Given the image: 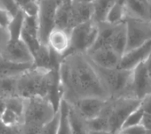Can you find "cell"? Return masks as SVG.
<instances>
[{"instance_id":"cell-1","label":"cell","mask_w":151,"mask_h":134,"mask_svg":"<svg viewBox=\"0 0 151 134\" xmlns=\"http://www.w3.org/2000/svg\"><path fill=\"white\" fill-rule=\"evenodd\" d=\"M59 77L61 97L68 104L86 97L109 99L107 89L86 54L64 56L60 63Z\"/></svg>"},{"instance_id":"cell-2","label":"cell","mask_w":151,"mask_h":134,"mask_svg":"<svg viewBox=\"0 0 151 134\" xmlns=\"http://www.w3.org/2000/svg\"><path fill=\"white\" fill-rule=\"evenodd\" d=\"M17 94L24 99L35 96L48 98L59 108L61 99L59 68L45 69L32 66L17 77Z\"/></svg>"},{"instance_id":"cell-3","label":"cell","mask_w":151,"mask_h":134,"mask_svg":"<svg viewBox=\"0 0 151 134\" xmlns=\"http://www.w3.org/2000/svg\"><path fill=\"white\" fill-rule=\"evenodd\" d=\"M93 8L92 4L60 3L57 9L55 27L70 33L78 25L93 20Z\"/></svg>"},{"instance_id":"cell-4","label":"cell","mask_w":151,"mask_h":134,"mask_svg":"<svg viewBox=\"0 0 151 134\" xmlns=\"http://www.w3.org/2000/svg\"><path fill=\"white\" fill-rule=\"evenodd\" d=\"M140 104L141 100L128 96L108 99L101 114L108 117L109 132L112 134H119L128 116Z\"/></svg>"},{"instance_id":"cell-5","label":"cell","mask_w":151,"mask_h":134,"mask_svg":"<svg viewBox=\"0 0 151 134\" xmlns=\"http://www.w3.org/2000/svg\"><path fill=\"white\" fill-rule=\"evenodd\" d=\"M103 85L108 91L109 99L120 96H131L129 86L132 77V70L122 68H102L93 64Z\"/></svg>"},{"instance_id":"cell-6","label":"cell","mask_w":151,"mask_h":134,"mask_svg":"<svg viewBox=\"0 0 151 134\" xmlns=\"http://www.w3.org/2000/svg\"><path fill=\"white\" fill-rule=\"evenodd\" d=\"M57 111L58 108L48 98L35 96L25 99L23 124L42 127L54 117Z\"/></svg>"},{"instance_id":"cell-7","label":"cell","mask_w":151,"mask_h":134,"mask_svg":"<svg viewBox=\"0 0 151 134\" xmlns=\"http://www.w3.org/2000/svg\"><path fill=\"white\" fill-rule=\"evenodd\" d=\"M98 33L99 25L93 20L75 26L70 33V46L65 55L74 53L86 54L94 44Z\"/></svg>"},{"instance_id":"cell-8","label":"cell","mask_w":151,"mask_h":134,"mask_svg":"<svg viewBox=\"0 0 151 134\" xmlns=\"http://www.w3.org/2000/svg\"><path fill=\"white\" fill-rule=\"evenodd\" d=\"M59 0H39L37 20L39 25V39L42 45L47 46V40L51 32L55 28Z\"/></svg>"},{"instance_id":"cell-9","label":"cell","mask_w":151,"mask_h":134,"mask_svg":"<svg viewBox=\"0 0 151 134\" xmlns=\"http://www.w3.org/2000/svg\"><path fill=\"white\" fill-rule=\"evenodd\" d=\"M127 46L126 52L134 49L151 40V22L126 17Z\"/></svg>"},{"instance_id":"cell-10","label":"cell","mask_w":151,"mask_h":134,"mask_svg":"<svg viewBox=\"0 0 151 134\" xmlns=\"http://www.w3.org/2000/svg\"><path fill=\"white\" fill-rule=\"evenodd\" d=\"M151 93V76L144 62L132 69L129 94L131 96L142 100Z\"/></svg>"},{"instance_id":"cell-11","label":"cell","mask_w":151,"mask_h":134,"mask_svg":"<svg viewBox=\"0 0 151 134\" xmlns=\"http://www.w3.org/2000/svg\"><path fill=\"white\" fill-rule=\"evenodd\" d=\"M0 57L17 64L33 65L32 54L21 39L9 41L1 53Z\"/></svg>"},{"instance_id":"cell-12","label":"cell","mask_w":151,"mask_h":134,"mask_svg":"<svg viewBox=\"0 0 151 134\" xmlns=\"http://www.w3.org/2000/svg\"><path fill=\"white\" fill-rule=\"evenodd\" d=\"M90 62L102 68H118L122 56L110 47H101L90 50L86 54Z\"/></svg>"},{"instance_id":"cell-13","label":"cell","mask_w":151,"mask_h":134,"mask_svg":"<svg viewBox=\"0 0 151 134\" xmlns=\"http://www.w3.org/2000/svg\"><path fill=\"white\" fill-rule=\"evenodd\" d=\"M108 100L100 97H86L69 104L72 105L86 120H90L101 114Z\"/></svg>"},{"instance_id":"cell-14","label":"cell","mask_w":151,"mask_h":134,"mask_svg":"<svg viewBox=\"0 0 151 134\" xmlns=\"http://www.w3.org/2000/svg\"><path fill=\"white\" fill-rule=\"evenodd\" d=\"M151 54V40L143 45L124 53L121 58L119 68L132 70L139 64L145 62Z\"/></svg>"},{"instance_id":"cell-15","label":"cell","mask_w":151,"mask_h":134,"mask_svg":"<svg viewBox=\"0 0 151 134\" xmlns=\"http://www.w3.org/2000/svg\"><path fill=\"white\" fill-rule=\"evenodd\" d=\"M48 47L60 55L61 59L66 54L70 46V33L55 27L49 34L47 40Z\"/></svg>"},{"instance_id":"cell-16","label":"cell","mask_w":151,"mask_h":134,"mask_svg":"<svg viewBox=\"0 0 151 134\" xmlns=\"http://www.w3.org/2000/svg\"><path fill=\"white\" fill-rule=\"evenodd\" d=\"M109 46L110 48H112L119 55L122 56L124 54L127 46V29L125 22L114 25Z\"/></svg>"},{"instance_id":"cell-17","label":"cell","mask_w":151,"mask_h":134,"mask_svg":"<svg viewBox=\"0 0 151 134\" xmlns=\"http://www.w3.org/2000/svg\"><path fill=\"white\" fill-rule=\"evenodd\" d=\"M127 17L148 20L150 0H124Z\"/></svg>"},{"instance_id":"cell-18","label":"cell","mask_w":151,"mask_h":134,"mask_svg":"<svg viewBox=\"0 0 151 134\" xmlns=\"http://www.w3.org/2000/svg\"><path fill=\"white\" fill-rule=\"evenodd\" d=\"M127 17L124 0H117L110 8L105 19V23L110 25H117L125 22Z\"/></svg>"},{"instance_id":"cell-19","label":"cell","mask_w":151,"mask_h":134,"mask_svg":"<svg viewBox=\"0 0 151 134\" xmlns=\"http://www.w3.org/2000/svg\"><path fill=\"white\" fill-rule=\"evenodd\" d=\"M68 104V103H67ZM68 117L72 134H89L86 120L68 104Z\"/></svg>"},{"instance_id":"cell-20","label":"cell","mask_w":151,"mask_h":134,"mask_svg":"<svg viewBox=\"0 0 151 134\" xmlns=\"http://www.w3.org/2000/svg\"><path fill=\"white\" fill-rule=\"evenodd\" d=\"M33 65H24L17 64L8 62L0 57V78L16 77L23 74Z\"/></svg>"},{"instance_id":"cell-21","label":"cell","mask_w":151,"mask_h":134,"mask_svg":"<svg viewBox=\"0 0 151 134\" xmlns=\"http://www.w3.org/2000/svg\"><path fill=\"white\" fill-rule=\"evenodd\" d=\"M116 1L117 0H94L92 4L93 8V20L98 24L105 22L108 11Z\"/></svg>"},{"instance_id":"cell-22","label":"cell","mask_w":151,"mask_h":134,"mask_svg":"<svg viewBox=\"0 0 151 134\" xmlns=\"http://www.w3.org/2000/svg\"><path fill=\"white\" fill-rule=\"evenodd\" d=\"M24 16H25V14L23 12L22 10H20L11 20L9 25L6 27L8 33H9L10 41H15V40L20 39L24 20Z\"/></svg>"},{"instance_id":"cell-23","label":"cell","mask_w":151,"mask_h":134,"mask_svg":"<svg viewBox=\"0 0 151 134\" xmlns=\"http://www.w3.org/2000/svg\"><path fill=\"white\" fill-rule=\"evenodd\" d=\"M58 109L60 112V122L57 134H72L68 117V104L62 97L60 101Z\"/></svg>"},{"instance_id":"cell-24","label":"cell","mask_w":151,"mask_h":134,"mask_svg":"<svg viewBox=\"0 0 151 134\" xmlns=\"http://www.w3.org/2000/svg\"><path fill=\"white\" fill-rule=\"evenodd\" d=\"M17 77L0 78V97L8 99L17 96Z\"/></svg>"},{"instance_id":"cell-25","label":"cell","mask_w":151,"mask_h":134,"mask_svg":"<svg viewBox=\"0 0 151 134\" xmlns=\"http://www.w3.org/2000/svg\"><path fill=\"white\" fill-rule=\"evenodd\" d=\"M87 127L89 132H95V131H109V124L108 119L106 115L101 114L100 116L86 120Z\"/></svg>"},{"instance_id":"cell-26","label":"cell","mask_w":151,"mask_h":134,"mask_svg":"<svg viewBox=\"0 0 151 134\" xmlns=\"http://www.w3.org/2000/svg\"><path fill=\"white\" fill-rule=\"evenodd\" d=\"M0 120L7 126L20 125L23 124V117L7 108H4L0 116Z\"/></svg>"},{"instance_id":"cell-27","label":"cell","mask_w":151,"mask_h":134,"mask_svg":"<svg viewBox=\"0 0 151 134\" xmlns=\"http://www.w3.org/2000/svg\"><path fill=\"white\" fill-rule=\"evenodd\" d=\"M20 10L27 16H37L39 9L38 0H14Z\"/></svg>"},{"instance_id":"cell-28","label":"cell","mask_w":151,"mask_h":134,"mask_svg":"<svg viewBox=\"0 0 151 134\" xmlns=\"http://www.w3.org/2000/svg\"><path fill=\"white\" fill-rule=\"evenodd\" d=\"M144 112L142 111V107L139 105L135 110H134L133 112L130 113L128 116V117L126 118L122 128L125 127H129V126H133V125H141L142 123L143 117H144Z\"/></svg>"},{"instance_id":"cell-29","label":"cell","mask_w":151,"mask_h":134,"mask_svg":"<svg viewBox=\"0 0 151 134\" xmlns=\"http://www.w3.org/2000/svg\"><path fill=\"white\" fill-rule=\"evenodd\" d=\"M59 122H60V112L58 109L54 117L41 127V134H57Z\"/></svg>"},{"instance_id":"cell-30","label":"cell","mask_w":151,"mask_h":134,"mask_svg":"<svg viewBox=\"0 0 151 134\" xmlns=\"http://www.w3.org/2000/svg\"><path fill=\"white\" fill-rule=\"evenodd\" d=\"M0 7L4 10L12 19L20 11V8L14 0H0Z\"/></svg>"},{"instance_id":"cell-31","label":"cell","mask_w":151,"mask_h":134,"mask_svg":"<svg viewBox=\"0 0 151 134\" xmlns=\"http://www.w3.org/2000/svg\"><path fill=\"white\" fill-rule=\"evenodd\" d=\"M148 130L145 128V126L141 124L137 125L129 126L122 129L119 134H148Z\"/></svg>"},{"instance_id":"cell-32","label":"cell","mask_w":151,"mask_h":134,"mask_svg":"<svg viewBox=\"0 0 151 134\" xmlns=\"http://www.w3.org/2000/svg\"><path fill=\"white\" fill-rule=\"evenodd\" d=\"M9 41H10V37L6 27L0 26V54Z\"/></svg>"},{"instance_id":"cell-33","label":"cell","mask_w":151,"mask_h":134,"mask_svg":"<svg viewBox=\"0 0 151 134\" xmlns=\"http://www.w3.org/2000/svg\"><path fill=\"white\" fill-rule=\"evenodd\" d=\"M140 106L142 107L145 115H151V93L141 100Z\"/></svg>"},{"instance_id":"cell-34","label":"cell","mask_w":151,"mask_h":134,"mask_svg":"<svg viewBox=\"0 0 151 134\" xmlns=\"http://www.w3.org/2000/svg\"><path fill=\"white\" fill-rule=\"evenodd\" d=\"M21 134H41V127L22 124Z\"/></svg>"},{"instance_id":"cell-35","label":"cell","mask_w":151,"mask_h":134,"mask_svg":"<svg viewBox=\"0 0 151 134\" xmlns=\"http://www.w3.org/2000/svg\"><path fill=\"white\" fill-rule=\"evenodd\" d=\"M12 20V17L0 7V26L3 27H7L9 23Z\"/></svg>"},{"instance_id":"cell-36","label":"cell","mask_w":151,"mask_h":134,"mask_svg":"<svg viewBox=\"0 0 151 134\" xmlns=\"http://www.w3.org/2000/svg\"><path fill=\"white\" fill-rule=\"evenodd\" d=\"M145 66L147 67V70L150 74V75L151 76V54H150V56L148 57V59L146 60V62H144Z\"/></svg>"},{"instance_id":"cell-37","label":"cell","mask_w":151,"mask_h":134,"mask_svg":"<svg viewBox=\"0 0 151 134\" xmlns=\"http://www.w3.org/2000/svg\"><path fill=\"white\" fill-rule=\"evenodd\" d=\"M4 108H5V99L0 97V116L2 114V112H4Z\"/></svg>"},{"instance_id":"cell-38","label":"cell","mask_w":151,"mask_h":134,"mask_svg":"<svg viewBox=\"0 0 151 134\" xmlns=\"http://www.w3.org/2000/svg\"><path fill=\"white\" fill-rule=\"evenodd\" d=\"M89 134H112L109 131H95V132H89Z\"/></svg>"},{"instance_id":"cell-39","label":"cell","mask_w":151,"mask_h":134,"mask_svg":"<svg viewBox=\"0 0 151 134\" xmlns=\"http://www.w3.org/2000/svg\"><path fill=\"white\" fill-rule=\"evenodd\" d=\"M94 0H72V2L76 3H85V4H93Z\"/></svg>"},{"instance_id":"cell-40","label":"cell","mask_w":151,"mask_h":134,"mask_svg":"<svg viewBox=\"0 0 151 134\" xmlns=\"http://www.w3.org/2000/svg\"><path fill=\"white\" fill-rule=\"evenodd\" d=\"M148 21L151 22V0H150V4H149V11H148Z\"/></svg>"},{"instance_id":"cell-41","label":"cell","mask_w":151,"mask_h":134,"mask_svg":"<svg viewBox=\"0 0 151 134\" xmlns=\"http://www.w3.org/2000/svg\"><path fill=\"white\" fill-rule=\"evenodd\" d=\"M5 127H6V125L0 120V134H3L4 129H5Z\"/></svg>"},{"instance_id":"cell-42","label":"cell","mask_w":151,"mask_h":134,"mask_svg":"<svg viewBox=\"0 0 151 134\" xmlns=\"http://www.w3.org/2000/svg\"><path fill=\"white\" fill-rule=\"evenodd\" d=\"M60 3H63V4H65V3H71L72 2V0H59Z\"/></svg>"},{"instance_id":"cell-43","label":"cell","mask_w":151,"mask_h":134,"mask_svg":"<svg viewBox=\"0 0 151 134\" xmlns=\"http://www.w3.org/2000/svg\"><path fill=\"white\" fill-rule=\"evenodd\" d=\"M38 1H39V0H38Z\"/></svg>"}]
</instances>
